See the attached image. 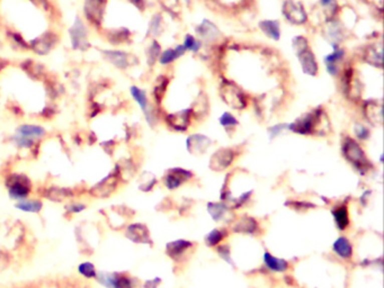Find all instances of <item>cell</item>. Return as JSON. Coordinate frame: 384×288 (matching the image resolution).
<instances>
[{"label":"cell","instance_id":"cell-19","mask_svg":"<svg viewBox=\"0 0 384 288\" xmlns=\"http://www.w3.org/2000/svg\"><path fill=\"white\" fill-rule=\"evenodd\" d=\"M191 246H193V243L189 241L186 240H177L173 242H169V243L166 245V252L167 254L173 260H179L180 257L185 254Z\"/></svg>","mask_w":384,"mask_h":288},{"label":"cell","instance_id":"cell-35","mask_svg":"<svg viewBox=\"0 0 384 288\" xmlns=\"http://www.w3.org/2000/svg\"><path fill=\"white\" fill-rule=\"evenodd\" d=\"M208 209L213 219H216V221H221L222 218H225L228 212V207L225 204L221 203H210L208 205Z\"/></svg>","mask_w":384,"mask_h":288},{"label":"cell","instance_id":"cell-1","mask_svg":"<svg viewBox=\"0 0 384 288\" xmlns=\"http://www.w3.org/2000/svg\"><path fill=\"white\" fill-rule=\"evenodd\" d=\"M5 186H6L8 197L15 203L31 197L33 193V184L24 173H9L5 179Z\"/></svg>","mask_w":384,"mask_h":288},{"label":"cell","instance_id":"cell-11","mask_svg":"<svg viewBox=\"0 0 384 288\" xmlns=\"http://www.w3.org/2000/svg\"><path fill=\"white\" fill-rule=\"evenodd\" d=\"M131 95L132 97L134 98L136 103L139 104V106L142 109V112L144 113L145 118H147V122L150 125H153L155 121H157V115H155L154 109L150 106L149 100H148V96L145 94V91L138 88V87H131Z\"/></svg>","mask_w":384,"mask_h":288},{"label":"cell","instance_id":"cell-39","mask_svg":"<svg viewBox=\"0 0 384 288\" xmlns=\"http://www.w3.org/2000/svg\"><path fill=\"white\" fill-rule=\"evenodd\" d=\"M161 53V49H160V44L158 42L153 41L152 44L150 45L148 49V61L149 65H154V62L158 60Z\"/></svg>","mask_w":384,"mask_h":288},{"label":"cell","instance_id":"cell-48","mask_svg":"<svg viewBox=\"0 0 384 288\" xmlns=\"http://www.w3.org/2000/svg\"><path fill=\"white\" fill-rule=\"evenodd\" d=\"M131 3H133L136 7L142 9L144 7V0H130Z\"/></svg>","mask_w":384,"mask_h":288},{"label":"cell","instance_id":"cell-36","mask_svg":"<svg viewBox=\"0 0 384 288\" xmlns=\"http://www.w3.org/2000/svg\"><path fill=\"white\" fill-rule=\"evenodd\" d=\"M168 84H169V80L167 79L166 77L162 76V77L158 78L157 85H155L154 90H153V96H154V98H155V100H157L158 103L162 99L164 94H166Z\"/></svg>","mask_w":384,"mask_h":288},{"label":"cell","instance_id":"cell-21","mask_svg":"<svg viewBox=\"0 0 384 288\" xmlns=\"http://www.w3.org/2000/svg\"><path fill=\"white\" fill-rule=\"evenodd\" d=\"M196 31H198L201 38L204 39L205 41H209V42H213V41L218 40L221 36V33L218 27L208 20L203 21L202 24L198 26Z\"/></svg>","mask_w":384,"mask_h":288},{"label":"cell","instance_id":"cell-34","mask_svg":"<svg viewBox=\"0 0 384 288\" xmlns=\"http://www.w3.org/2000/svg\"><path fill=\"white\" fill-rule=\"evenodd\" d=\"M86 209H87V204L84 202H80V200L71 199L65 204V212L67 215H70V216L81 214L82 212H85Z\"/></svg>","mask_w":384,"mask_h":288},{"label":"cell","instance_id":"cell-23","mask_svg":"<svg viewBox=\"0 0 384 288\" xmlns=\"http://www.w3.org/2000/svg\"><path fill=\"white\" fill-rule=\"evenodd\" d=\"M186 50L182 45H177L175 49H168L164 50L162 53H160L159 57V62L160 65L162 66H167L170 65L173 61H176L177 59H179L185 54Z\"/></svg>","mask_w":384,"mask_h":288},{"label":"cell","instance_id":"cell-25","mask_svg":"<svg viewBox=\"0 0 384 288\" xmlns=\"http://www.w3.org/2000/svg\"><path fill=\"white\" fill-rule=\"evenodd\" d=\"M365 114L367 118L373 123H378L382 124L383 121V113H382V103L377 104L374 100H368L365 105Z\"/></svg>","mask_w":384,"mask_h":288},{"label":"cell","instance_id":"cell-26","mask_svg":"<svg viewBox=\"0 0 384 288\" xmlns=\"http://www.w3.org/2000/svg\"><path fill=\"white\" fill-rule=\"evenodd\" d=\"M257 222L256 219L249 216H245L238 219L233 226V230L239 233H247V234H253L257 231Z\"/></svg>","mask_w":384,"mask_h":288},{"label":"cell","instance_id":"cell-38","mask_svg":"<svg viewBox=\"0 0 384 288\" xmlns=\"http://www.w3.org/2000/svg\"><path fill=\"white\" fill-rule=\"evenodd\" d=\"M185 48L186 51H191L194 53H198L200 49L202 48V43L200 42L198 39H195L193 35L187 34L184 39V44H181Z\"/></svg>","mask_w":384,"mask_h":288},{"label":"cell","instance_id":"cell-15","mask_svg":"<svg viewBox=\"0 0 384 288\" xmlns=\"http://www.w3.org/2000/svg\"><path fill=\"white\" fill-rule=\"evenodd\" d=\"M191 177H193V173L190 171L180 168H173L168 171L166 177H164L163 182L168 189L172 190L178 188L182 182L190 179Z\"/></svg>","mask_w":384,"mask_h":288},{"label":"cell","instance_id":"cell-41","mask_svg":"<svg viewBox=\"0 0 384 288\" xmlns=\"http://www.w3.org/2000/svg\"><path fill=\"white\" fill-rule=\"evenodd\" d=\"M161 23H162V20H161V16L160 15H155L152 21H151V24H150V32L153 35H158L160 33V31H161Z\"/></svg>","mask_w":384,"mask_h":288},{"label":"cell","instance_id":"cell-40","mask_svg":"<svg viewBox=\"0 0 384 288\" xmlns=\"http://www.w3.org/2000/svg\"><path fill=\"white\" fill-rule=\"evenodd\" d=\"M220 124L225 127L226 130H228V129H231V127H236L238 124H239V122L237 121V118L233 116L231 113L226 112L223 113L220 117Z\"/></svg>","mask_w":384,"mask_h":288},{"label":"cell","instance_id":"cell-7","mask_svg":"<svg viewBox=\"0 0 384 288\" xmlns=\"http://www.w3.org/2000/svg\"><path fill=\"white\" fill-rule=\"evenodd\" d=\"M40 195L42 198L50 200L52 203H67L71 199H75L77 196L75 188L54 185L41 189Z\"/></svg>","mask_w":384,"mask_h":288},{"label":"cell","instance_id":"cell-31","mask_svg":"<svg viewBox=\"0 0 384 288\" xmlns=\"http://www.w3.org/2000/svg\"><path fill=\"white\" fill-rule=\"evenodd\" d=\"M86 14L94 23H98L102 18L103 6L100 0H88L86 4Z\"/></svg>","mask_w":384,"mask_h":288},{"label":"cell","instance_id":"cell-10","mask_svg":"<svg viewBox=\"0 0 384 288\" xmlns=\"http://www.w3.org/2000/svg\"><path fill=\"white\" fill-rule=\"evenodd\" d=\"M125 236L136 244L151 243L150 232L148 227L142 223H132L125 227Z\"/></svg>","mask_w":384,"mask_h":288},{"label":"cell","instance_id":"cell-44","mask_svg":"<svg viewBox=\"0 0 384 288\" xmlns=\"http://www.w3.org/2000/svg\"><path fill=\"white\" fill-rule=\"evenodd\" d=\"M11 264V257L7 252L0 250V271H4L5 269L9 267Z\"/></svg>","mask_w":384,"mask_h":288},{"label":"cell","instance_id":"cell-20","mask_svg":"<svg viewBox=\"0 0 384 288\" xmlns=\"http://www.w3.org/2000/svg\"><path fill=\"white\" fill-rule=\"evenodd\" d=\"M44 207L43 200L41 198L29 197L15 203V208L23 213L27 214H40Z\"/></svg>","mask_w":384,"mask_h":288},{"label":"cell","instance_id":"cell-24","mask_svg":"<svg viewBox=\"0 0 384 288\" xmlns=\"http://www.w3.org/2000/svg\"><path fill=\"white\" fill-rule=\"evenodd\" d=\"M332 249L342 259H350L353 255V246L345 236L338 237L332 245Z\"/></svg>","mask_w":384,"mask_h":288},{"label":"cell","instance_id":"cell-50","mask_svg":"<svg viewBox=\"0 0 384 288\" xmlns=\"http://www.w3.org/2000/svg\"><path fill=\"white\" fill-rule=\"evenodd\" d=\"M185 2H186V3H187V4H188V5H189V4H190V0H185Z\"/></svg>","mask_w":384,"mask_h":288},{"label":"cell","instance_id":"cell-3","mask_svg":"<svg viewBox=\"0 0 384 288\" xmlns=\"http://www.w3.org/2000/svg\"><path fill=\"white\" fill-rule=\"evenodd\" d=\"M47 131L44 127L34 124L21 125L13 135L12 141L21 149H32L38 141L43 139Z\"/></svg>","mask_w":384,"mask_h":288},{"label":"cell","instance_id":"cell-32","mask_svg":"<svg viewBox=\"0 0 384 288\" xmlns=\"http://www.w3.org/2000/svg\"><path fill=\"white\" fill-rule=\"evenodd\" d=\"M332 216L335 219L336 225L339 230H345L349 224V215L348 211L345 206H339L332 211Z\"/></svg>","mask_w":384,"mask_h":288},{"label":"cell","instance_id":"cell-22","mask_svg":"<svg viewBox=\"0 0 384 288\" xmlns=\"http://www.w3.org/2000/svg\"><path fill=\"white\" fill-rule=\"evenodd\" d=\"M259 29L267 38L278 41L281 38L280 22L273 20H265L259 23Z\"/></svg>","mask_w":384,"mask_h":288},{"label":"cell","instance_id":"cell-12","mask_svg":"<svg viewBox=\"0 0 384 288\" xmlns=\"http://www.w3.org/2000/svg\"><path fill=\"white\" fill-rule=\"evenodd\" d=\"M191 118H193V112L191 109H182V111L169 114L166 117L167 124L175 131H186L190 125Z\"/></svg>","mask_w":384,"mask_h":288},{"label":"cell","instance_id":"cell-33","mask_svg":"<svg viewBox=\"0 0 384 288\" xmlns=\"http://www.w3.org/2000/svg\"><path fill=\"white\" fill-rule=\"evenodd\" d=\"M327 35L329 40H331L332 44H337V42H340L345 38L344 29L339 25V23L332 21L329 23V26L327 27Z\"/></svg>","mask_w":384,"mask_h":288},{"label":"cell","instance_id":"cell-13","mask_svg":"<svg viewBox=\"0 0 384 288\" xmlns=\"http://www.w3.org/2000/svg\"><path fill=\"white\" fill-rule=\"evenodd\" d=\"M296 57H298L301 68L302 71L308 76H317L319 71L318 62L315 60L314 53L310 47H307L301 50V51L296 52Z\"/></svg>","mask_w":384,"mask_h":288},{"label":"cell","instance_id":"cell-46","mask_svg":"<svg viewBox=\"0 0 384 288\" xmlns=\"http://www.w3.org/2000/svg\"><path fill=\"white\" fill-rule=\"evenodd\" d=\"M286 127H287V125H284V124H281V125H274V126L271 127V129L268 130V132H269V133H271L272 138H274V136H277L278 134H280L283 130L286 129Z\"/></svg>","mask_w":384,"mask_h":288},{"label":"cell","instance_id":"cell-14","mask_svg":"<svg viewBox=\"0 0 384 288\" xmlns=\"http://www.w3.org/2000/svg\"><path fill=\"white\" fill-rule=\"evenodd\" d=\"M333 51L324 57V66L327 68L329 75L336 77L339 75V65L345 58V50L338 44H331Z\"/></svg>","mask_w":384,"mask_h":288},{"label":"cell","instance_id":"cell-28","mask_svg":"<svg viewBox=\"0 0 384 288\" xmlns=\"http://www.w3.org/2000/svg\"><path fill=\"white\" fill-rule=\"evenodd\" d=\"M364 60L365 62H367L368 65L382 68V45H378L377 49L376 47H374V45L373 47H368L365 50Z\"/></svg>","mask_w":384,"mask_h":288},{"label":"cell","instance_id":"cell-37","mask_svg":"<svg viewBox=\"0 0 384 288\" xmlns=\"http://www.w3.org/2000/svg\"><path fill=\"white\" fill-rule=\"evenodd\" d=\"M227 236V232L225 230H220V228H214L207 236V243L210 246L218 245L220 242Z\"/></svg>","mask_w":384,"mask_h":288},{"label":"cell","instance_id":"cell-47","mask_svg":"<svg viewBox=\"0 0 384 288\" xmlns=\"http://www.w3.org/2000/svg\"><path fill=\"white\" fill-rule=\"evenodd\" d=\"M160 278H154V279H150V280H147L144 282L143 287L144 288H157L158 285L160 284Z\"/></svg>","mask_w":384,"mask_h":288},{"label":"cell","instance_id":"cell-18","mask_svg":"<svg viewBox=\"0 0 384 288\" xmlns=\"http://www.w3.org/2000/svg\"><path fill=\"white\" fill-rule=\"evenodd\" d=\"M72 47L75 49H84L87 45V30L79 18H77L70 31Z\"/></svg>","mask_w":384,"mask_h":288},{"label":"cell","instance_id":"cell-42","mask_svg":"<svg viewBox=\"0 0 384 288\" xmlns=\"http://www.w3.org/2000/svg\"><path fill=\"white\" fill-rule=\"evenodd\" d=\"M354 131H355L356 136H357V139L359 140H366L369 138V130L366 126H364L362 124H356Z\"/></svg>","mask_w":384,"mask_h":288},{"label":"cell","instance_id":"cell-6","mask_svg":"<svg viewBox=\"0 0 384 288\" xmlns=\"http://www.w3.org/2000/svg\"><path fill=\"white\" fill-rule=\"evenodd\" d=\"M120 175L117 170L109 173L106 177H104L102 180L96 182L94 186H91L89 189H87L91 197L97 199H106L109 196H112L117 190L118 184H120Z\"/></svg>","mask_w":384,"mask_h":288},{"label":"cell","instance_id":"cell-17","mask_svg":"<svg viewBox=\"0 0 384 288\" xmlns=\"http://www.w3.org/2000/svg\"><path fill=\"white\" fill-rule=\"evenodd\" d=\"M211 143L212 141L207 138V136L202 134H194L190 135L189 138L187 139L186 146L187 150H188L191 154H202L210 148Z\"/></svg>","mask_w":384,"mask_h":288},{"label":"cell","instance_id":"cell-9","mask_svg":"<svg viewBox=\"0 0 384 288\" xmlns=\"http://www.w3.org/2000/svg\"><path fill=\"white\" fill-rule=\"evenodd\" d=\"M283 15L291 24L304 25L308 21L307 12L301 3H296L294 0H286L282 7Z\"/></svg>","mask_w":384,"mask_h":288},{"label":"cell","instance_id":"cell-29","mask_svg":"<svg viewBox=\"0 0 384 288\" xmlns=\"http://www.w3.org/2000/svg\"><path fill=\"white\" fill-rule=\"evenodd\" d=\"M77 272L79 273V276L85 278L88 280H95L97 277L98 270L96 268L95 263L91 261H82L77 267Z\"/></svg>","mask_w":384,"mask_h":288},{"label":"cell","instance_id":"cell-4","mask_svg":"<svg viewBox=\"0 0 384 288\" xmlns=\"http://www.w3.org/2000/svg\"><path fill=\"white\" fill-rule=\"evenodd\" d=\"M342 154H344L347 161L354 164L359 172H367L368 168L371 167V163L366 159V155H365L363 149L353 139L346 138L344 142H342Z\"/></svg>","mask_w":384,"mask_h":288},{"label":"cell","instance_id":"cell-49","mask_svg":"<svg viewBox=\"0 0 384 288\" xmlns=\"http://www.w3.org/2000/svg\"><path fill=\"white\" fill-rule=\"evenodd\" d=\"M331 2H333V0H321V2H320V4H321V6H326V5L330 4Z\"/></svg>","mask_w":384,"mask_h":288},{"label":"cell","instance_id":"cell-27","mask_svg":"<svg viewBox=\"0 0 384 288\" xmlns=\"http://www.w3.org/2000/svg\"><path fill=\"white\" fill-rule=\"evenodd\" d=\"M264 262L269 270L277 271V272L285 271L287 267H289V263H287L286 260L274 257V255H272L269 252H265Z\"/></svg>","mask_w":384,"mask_h":288},{"label":"cell","instance_id":"cell-30","mask_svg":"<svg viewBox=\"0 0 384 288\" xmlns=\"http://www.w3.org/2000/svg\"><path fill=\"white\" fill-rule=\"evenodd\" d=\"M105 53H106L105 56L108 59V61L118 68H126L131 65L129 54L118 51H106Z\"/></svg>","mask_w":384,"mask_h":288},{"label":"cell","instance_id":"cell-8","mask_svg":"<svg viewBox=\"0 0 384 288\" xmlns=\"http://www.w3.org/2000/svg\"><path fill=\"white\" fill-rule=\"evenodd\" d=\"M221 95L225 102L235 109H244L247 106V100L242 91L231 81H226L222 86Z\"/></svg>","mask_w":384,"mask_h":288},{"label":"cell","instance_id":"cell-45","mask_svg":"<svg viewBox=\"0 0 384 288\" xmlns=\"http://www.w3.org/2000/svg\"><path fill=\"white\" fill-rule=\"evenodd\" d=\"M218 251H219V253H220L221 257H222L223 259H225L227 262L231 263L230 259H229V252H230V251H229V246H228V245H222V246H220V248L218 249Z\"/></svg>","mask_w":384,"mask_h":288},{"label":"cell","instance_id":"cell-5","mask_svg":"<svg viewBox=\"0 0 384 288\" xmlns=\"http://www.w3.org/2000/svg\"><path fill=\"white\" fill-rule=\"evenodd\" d=\"M95 280L104 288H135L134 278L125 272L98 270Z\"/></svg>","mask_w":384,"mask_h":288},{"label":"cell","instance_id":"cell-2","mask_svg":"<svg viewBox=\"0 0 384 288\" xmlns=\"http://www.w3.org/2000/svg\"><path fill=\"white\" fill-rule=\"evenodd\" d=\"M326 114L322 109H314L312 112L304 114L298 120H295L290 125H287V129L294 132L296 134L301 135H310L321 132L322 120L326 118Z\"/></svg>","mask_w":384,"mask_h":288},{"label":"cell","instance_id":"cell-43","mask_svg":"<svg viewBox=\"0 0 384 288\" xmlns=\"http://www.w3.org/2000/svg\"><path fill=\"white\" fill-rule=\"evenodd\" d=\"M163 7L167 8V11H170L171 13L178 12L180 9L179 7V0H161Z\"/></svg>","mask_w":384,"mask_h":288},{"label":"cell","instance_id":"cell-16","mask_svg":"<svg viewBox=\"0 0 384 288\" xmlns=\"http://www.w3.org/2000/svg\"><path fill=\"white\" fill-rule=\"evenodd\" d=\"M235 160V152L231 149H220L212 155L210 167L216 171H222L230 167Z\"/></svg>","mask_w":384,"mask_h":288}]
</instances>
